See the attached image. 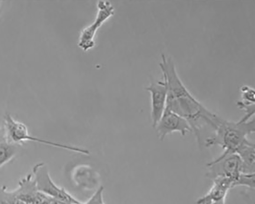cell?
Listing matches in <instances>:
<instances>
[{
  "instance_id": "16",
  "label": "cell",
  "mask_w": 255,
  "mask_h": 204,
  "mask_svg": "<svg viewBox=\"0 0 255 204\" xmlns=\"http://www.w3.org/2000/svg\"><path fill=\"white\" fill-rule=\"evenodd\" d=\"M6 141L5 132L3 127H0V142Z\"/></svg>"
},
{
  "instance_id": "11",
  "label": "cell",
  "mask_w": 255,
  "mask_h": 204,
  "mask_svg": "<svg viewBox=\"0 0 255 204\" xmlns=\"http://www.w3.org/2000/svg\"><path fill=\"white\" fill-rule=\"evenodd\" d=\"M21 147L7 141L0 142V169L16 157L20 152Z\"/></svg>"
},
{
  "instance_id": "15",
  "label": "cell",
  "mask_w": 255,
  "mask_h": 204,
  "mask_svg": "<svg viewBox=\"0 0 255 204\" xmlns=\"http://www.w3.org/2000/svg\"><path fill=\"white\" fill-rule=\"evenodd\" d=\"M104 190V188L101 187L87 202L81 203L80 204H103L104 203L103 199Z\"/></svg>"
},
{
  "instance_id": "3",
  "label": "cell",
  "mask_w": 255,
  "mask_h": 204,
  "mask_svg": "<svg viewBox=\"0 0 255 204\" xmlns=\"http://www.w3.org/2000/svg\"><path fill=\"white\" fill-rule=\"evenodd\" d=\"M3 128L5 132L6 141L11 144L22 146L24 142L31 141L84 155H89L90 153L87 149L33 136L30 134L27 126L23 122L15 119L9 113H6L4 116Z\"/></svg>"
},
{
  "instance_id": "6",
  "label": "cell",
  "mask_w": 255,
  "mask_h": 204,
  "mask_svg": "<svg viewBox=\"0 0 255 204\" xmlns=\"http://www.w3.org/2000/svg\"><path fill=\"white\" fill-rule=\"evenodd\" d=\"M155 129L157 137L161 141H163L168 135L174 132H178L184 136L193 132L186 120L166 108Z\"/></svg>"
},
{
  "instance_id": "14",
  "label": "cell",
  "mask_w": 255,
  "mask_h": 204,
  "mask_svg": "<svg viewBox=\"0 0 255 204\" xmlns=\"http://www.w3.org/2000/svg\"><path fill=\"white\" fill-rule=\"evenodd\" d=\"M0 204H23L15 197L13 191H8L6 187L0 188Z\"/></svg>"
},
{
  "instance_id": "13",
  "label": "cell",
  "mask_w": 255,
  "mask_h": 204,
  "mask_svg": "<svg viewBox=\"0 0 255 204\" xmlns=\"http://www.w3.org/2000/svg\"><path fill=\"white\" fill-rule=\"evenodd\" d=\"M240 91L242 98L240 101L241 103L246 106L255 105V90L249 86H243L241 87Z\"/></svg>"
},
{
  "instance_id": "7",
  "label": "cell",
  "mask_w": 255,
  "mask_h": 204,
  "mask_svg": "<svg viewBox=\"0 0 255 204\" xmlns=\"http://www.w3.org/2000/svg\"><path fill=\"white\" fill-rule=\"evenodd\" d=\"M13 192L23 204H41L50 198L38 190L32 173L21 179L18 187Z\"/></svg>"
},
{
  "instance_id": "2",
  "label": "cell",
  "mask_w": 255,
  "mask_h": 204,
  "mask_svg": "<svg viewBox=\"0 0 255 204\" xmlns=\"http://www.w3.org/2000/svg\"><path fill=\"white\" fill-rule=\"evenodd\" d=\"M245 115L238 121L221 118L215 130L214 136L205 140L206 147L219 146L224 150L223 155L236 153L245 143L248 136L255 131V118Z\"/></svg>"
},
{
  "instance_id": "10",
  "label": "cell",
  "mask_w": 255,
  "mask_h": 204,
  "mask_svg": "<svg viewBox=\"0 0 255 204\" xmlns=\"http://www.w3.org/2000/svg\"><path fill=\"white\" fill-rule=\"evenodd\" d=\"M241 159L245 174H255V147L249 140L236 152Z\"/></svg>"
},
{
  "instance_id": "1",
  "label": "cell",
  "mask_w": 255,
  "mask_h": 204,
  "mask_svg": "<svg viewBox=\"0 0 255 204\" xmlns=\"http://www.w3.org/2000/svg\"><path fill=\"white\" fill-rule=\"evenodd\" d=\"M159 67L167 88L166 108L187 121L201 146L202 129L208 126L215 130L221 117L209 110L191 94L179 77L171 57L162 54Z\"/></svg>"
},
{
  "instance_id": "9",
  "label": "cell",
  "mask_w": 255,
  "mask_h": 204,
  "mask_svg": "<svg viewBox=\"0 0 255 204\" xmlns=\"http://www.w3.org/2000/svg\"><path fill=\"white\" fill-rule=\"evenodd\" d=\"M213 181L209 192L199 198L197 204H226V199L230 189L234 188L233 182L224 177H218Z\"/></svg>"
},
{
  "instance_id": "17",
  "label": "cell",
  "mask_w": 255,
  "mask_h": 204,
  "mask_svg": "<svg viewBox=\"0 0 255 204\" xmlns=\"http://www.w3.org/2000/svg\"><path fill=\"white\" fill-rule=\"evenodd\" d=\"M61 204H64V203H61Z\"/></svg>"
},
{
  "instance_id": "5",
  "label": "cell",
  "mask_w": 255,
  "mask_h": 204,
  "mask_svg": "<svg viewBox=\"0 0 255 204\" xmlns=\"http://www.w3.org/2000/svg\"><path fill=\"white\" fill-rule=\"evenodd\" d=\"M209 169L207 177L213 180L218 177L228 178L233 182L234 188L244 173V166L239 156L236 153L222 154L217 159L208 163Z\"/></svg>"
},
{
  "instance_id": "4",
  "label": "cell",
  "mask_w": 255,
  "mask_h": 204,
  "mask_svg": "<svg viewBox=\"0 0 255 204\" xmlns=\"http://www.w3.org/2000/svg\"><path fill=\"white\" fill-rule=\"evenodd\" d=\"M38 190L48 197L62 203L80 204L79 202L63 188L58 187L51 178L48 167L44 162L37 163L32 173Z\"/></svg>"
},
{
  "instance_id": "12",
  "label": "cell",
  "mask_w": 255,
  "mask_h": 204,
  "mask_svg": "<svg viewBox=\"0 0 255 204\" xmlns=\"http://www.w3.org/2000/svg\"><path fill=\"white\" fill-rule=\"evenodd\" d=\"M97 31L91 24L84 28L80 35L78 46L84 51H88L94 47Z\"/></svg>"
},
{
  "instance_id": "8",
  "label": "cell",
  "mask_w": 255,
  "mask_h": 204,
  "mask_svg": "<svg viewBox=\"0 0 255 204\" xmlns=\"http://www.w3.org/2000/svg\"><path fill=\"white\" fill-rule=\"evenodd\" d=\"M150 93L151 98V118L152 126L155 128L166 108L167 88L166 81H152L149 86L145 88Z\"/></svg>"
}]
</instances>
